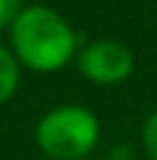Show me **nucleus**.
I'll use <instances>...</instances> for the list:
<instances>
[{
	"instance_id": "1",
	"label": "nucleus",
	"mask_w": 157,
	"mask_h": 160,
	"mask_svg": "<svg viewBox=\"0 0 157 160\" xmlns=\"http://www.w3.org/2000/svg\"><path fill=\"white\" fill-rule=\"evenodd\" d=\"M16 61L37 74H55L78 55V34L55 8L26 5L11 24Z\"/></svg>"
},
{
	"instance_id": "2",
	"label": "nucleus",
	"mask_w": 157,
	"mask_h": 160,
	"mask_svg": "<svg viewBox=\"0 0 157 160\" xmlns=\"http://www.w3.org/2000/svg\"><path fill=\"white\" fill-rule=\"evenodd\" d=\"M34 139L50 160H87L100 142V121L84 105H58L39 118Z\"/></svg>"
},
{
	"instance_id": "3",
	"label": "nucleus",
	"mask_w": 157,
	"mask_h": 160,
	"mask_svg": "<svg viewBox=\"0 0 157 160\" xmlns=\"http://www.w3.org/2000/svg\"><path fill=\"white\" fill-rule=\"evenodd\" d=\"M134 52L118 39H94L84 45L76 55V68L84 79L102 87L121 84L134 74Z\"/></svg>"
},
{
	"instance_id": "4",
	"label": "nucleus",
	"mask_w": 157,
	"mask_h": 160,
	"mask_svg": "<svg viewBox=\"0 0 157 160\" xmlns=\"http://www.w3.org/2000/svg\"><path fill=\"white\" fill-rule=\"evenodd\" d=\"M18 82H21V63L16 61L13 50L0 45V105H5L16 95Z\"/></svg>"
},
{
	"instance_id": "5",
	"label": "nucleus",
	"mask_w": 157,
	"mask_h": 160,
	"mask_svg": "<svg viewBox=\"0 0 157 160\" xmlns=\"http://www.w3.org/2000/svg\"><path fill=\"white\" fill-rule=\"evenodd\" d=\"M141 147L149 155V160H157V110L149 113L141 126Z\"/></svg>"
},
{
	"instance_id": "6",
	"label": "nucleus",
	"mask_w": 157,
	"mask_h": 160,
	"mask_svg": "<svg viewBox=\"0 0 157 160\" xmlns=\"http://www.w3.org/2000/svg\"><path fill=\"white\" fill-rule=\"evenodd\" d=\"M24 8V0H0V29H5L16 21V16L21 13Z\"/></svg>"
},
{
	"instance_id": "7",
	"label": "nucleus",
	"mask_w": 157,
	"mask_h": 160,
	"mask_svg": "<svg viewBox=\"0 0 157 160\" xmlns=\"http://www.w3.org/2000/svg\"><path fill=\"white\" fill-rule=\"evenodd\" d=\"M87 160H100V158H87Z\"/></svg>"
}]
</instances>
